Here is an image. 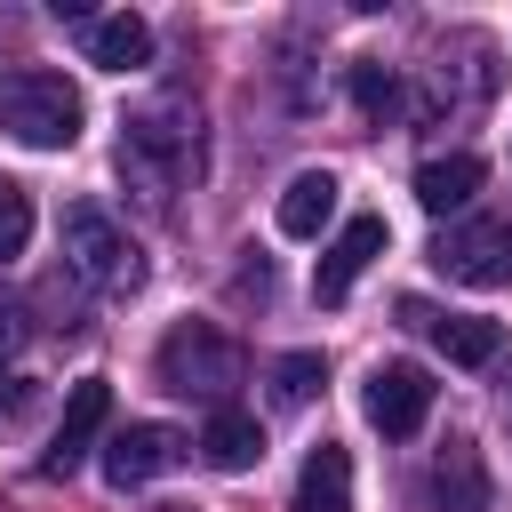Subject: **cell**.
Wrapping results in <instances>:
<instances>
[{
  "instance_id": "2",
  "label": "cell",
  "mask_w": 512,
  "mask_h": 512,
  "mask_svg": "<svg viewBox=\"0 0 512 512\" xmlns=\"http://www.w3.org/2000/svg\"><path fill=\"white\" fill-rule=\"evenodd\" d=\"M120 168H136L152 184V200H168L184 176H200V112L184 104H144L120 136Z\"/></svg>"
},
{
  "instance_id": "7",
  "label": "cell",
  "mask_w": 512,
  "mask_h": 512,
  "mask_svg": "<svg viewBox=\"0 0 512 512\" xmlns=\"http://www.w3.org/2000/svg\"><path fill=\"white\" fill-rule=\"evenodd\" d=\"M400 320H408V328H424L456 368H488V360L504 352V328H496V320H480V312H432L424 296H400Z\"/></svg>"
},
{
  "instance_id": "5",
  "label": "cell",
  "mask_w": 512,
  "mask_h": 512,
  "mask_svg": "<svg viewBox=\"0 0 512 512\" xmlns=\"http://www.w3.org/2000/svg\"><path fill=\"white\" fill-rule=\"evenodd\" d=\"M432 264L464 288H512V224L504 216H464L432 240Z\"/></svg>"
},
{
  "instance_id": "11",
  "label": "cell",
  "mask_w": 512,
  "mask_h": 512,
  "mask_svg": "<svg viewBox=\"0 0 512 512\" xmlns=\"http://www.w3.org/2000/svg\"><path fill=\"white\" fill-rule=\"evenodd\" d=\"M80 48H88V64H104V72H136V64H152V24L144 16H88L80 24Z\"/></svg>"
},
{
  "instance_id": "8",
  "label": "cell",
  "mask_w": 512,
  "mask_h": 512,
  "mask_svg": "<svg viewBox=\"0 0 512 512\" xmlns=\"http://www.w3.org/2000/svg\"><path fill=\"white\" fill-rule=\"evenodd\" d=\"M104 416H112V384H104V376H80L72 400H64V424H56L48 456H40V472H48V480H72L80 456H88V440L104 432Z\"/></svg>"
},
{
  "instance_id": "10",
  "label": "cell",
  "mask_w": 512,
  "mask_h": 512,
  "mask_svg": "<svg viewBox=\"0 0 512 512\" xmlns=\"http://www.w3.org/2000/svg\"><path fill=\"white\" fill-rule=\"evenodd\" d=\"M376 256H384V216H352V224H344V232H336V240L320 248L312 296H320V304H336V296H344V288H352V280H360V272H368Z\"/></svg>"
},
{
  "instance_id": "9",
  "label": "cell",
  "mask_w": 512,
  "mask_h": 512,
  "mask_svg": "<svg viewBox=\"0 0 512 512\" xmlns=\"http://www.w3.org/2000/svg\"><path fill=\"white\" fill-rule=\"evenodd\" d=\"M168 464H184V432H176V424H128V432H112V448H104V480H112V488H144V480H160Z\"/></svg>"
},
{
  "instance_id": "13",
  "label": "cell",
  "mask_w": 512,
  "mask_h": 512,
  "mask_svg": "<svg viewBox=\"0 0 512 512\" xmlns=\"http://www.w3.org/2000/svg\"><path fill=\"white\" fill-rule=\"evenodd\" d=\"M296 512H352V456L336 440H320L304 456V480H296Z\"/></svg>"
},
{
  "instance_id": "12",
  "label": "cell",
  "mask_w": 512,
  "mask_h": 512,
  "mask_svg": "<svg viewBox=\"0 0 512 512\" xmlns=\"http://www.w3.org/2000/svg\"><path fill=\"white\" fill-rule=\"evenodd\" d=\"M432 504L440 512H488V464L472 440H448L432 456Z\"/></svg>"
},
{
  "instance_id": "18",
  "label": "cell",
  "mask_w": 512,
  "mask_h": 512,
  "mask_svg": "<svg viewBox=\"0 0 512 512\" xmlns=\"http://www.w3.org/2000/svg\"><path fill=\"white\" fill-rule=\"evenodd\" d=\"M352 104H360L368 120H392V112H400V80H392L384 64H352Z\"/></svg>"
},
{
  "instance_id": "3",
  "label": "cell",
  "mask_w": 512,
  "mask_h": 512,
  "mask_svg": "<svg viewBox=\"0 0 512 512\" xmlns=\"http://www.w3.org/2000/svg\"><path fill=\"white\" fill-rule=\"evenodd\" d=\"M240 376H248V352H240V336H224L216 320H184V328L160 336V384H168V392L224 400Z\"/></svg>"
},
{
  "instance_id": "21",
  "label": "cell",
  "mask_w": 512,
  "mask_h": 512,
  "mask_svg": "<svg viewBox=\"0 0 512 512\" xmlns=\"http://www.w3.org/2000/svg\"><path fill=\"white\" fill-rule=\"evenodd\" d=\"M16 336H24V312H16V304H0V352H8Z\"/></svg>"
},
{
  "instance_id": "4",
  "label": "cell",
  "mask_w": 512,
  "mask_h": 512,
  "mask_svg": "<svg viewBox=\"0 0 512 512\" xmlns=\"http://www.w3.org/2000/svg\"><path fill=\"white\" fill-rule=\"evenodd\" d=\"M64 264H72V280L80 288H96V296H128L136 280H144V256H136V240L104 216V208H64Z\"/></svg>"
},
{
  "instance_id": "14",
  "label": "cell",
  "mask_w": 512,
  "mask_h": 512,
  "mask_svg": "<svg viewBox=\"0 0 512 512\" xmlns=\"http://www.w3.org/2000/svg\"><path fill=\"white\" fill-rule=\"evenodd\" d=\"M480 176H488V168H480L472 152H448V160H424V168H416V200H424L432 216H456V208H464V200L480 192Z\"/></svg>"
},
{
  "instance_id": "19",
  "label": "cell",
  "mask_w": 512,
  "mask_h": 512,
  "mask_svg": "<svg viewBox=\"0 0 512 512\" xmlns=\"http://www.w3.org/2000/svg\"><path fill=\"white\" fill-rule=\"evenodd\" d=\"M24 240H32V192L0 176V264H8V256H24Z\"/></svg>"
},
{
  "instance_id": "16",
  "label": "cell",
  "mask_w": 512,
  "mask_h": 512,
  "mask_svg": "<svg viewBox=\"0 0 512 512\" xmlns=\"http://www.w3.org/2000/svg\"><path fill=\"white\" fill-rule=\"evenodd\" d=\"M200 448H208V464H216V472H248V464L264 456V432H256V416L216 408V416H208V432H200Z\"/></svg>"
},
{
  "instance_id": "20",
  "label": "cell",
  "mask_w": 512,
  "mask_h": 512,
  "mask_svg": "<svg viewBox=\"0 0 512 512\" xmlns=\"http://www.w3.org/2000/svg\"><path fill=\"white\" fill-rule=\"evenodd\" d=\"M24 408V376H0V416H16Z\"/></svg>"
},
{
  "instance_id": "6",
  "label": "cell",
  "mask_w": 512,
  "mask_h": 512,
  "mask_svg": "<svg viewBox=\"0 0 512 512\" xmlns=\"http://www.w3.org/2000/svg\"><path fill=\"white\" fill-rule=\"evenodd\" d=\"M360 408H368V424L376 432H416L424 416H432V376L416 368V360H376L368 368V384H360Z\"/></svg>"
},
{
  "instance_id": "17",
  "label": "cell",
  "mask_w": 512,
  "mask_h": 512,
  "mask_svg": "<svg viewBox=\"0 0 512 512\" xmlns=\"http://www.w3.org/2000/svg\"><path fill=\"white\" fill-rule=\"evenodd\" d=\"M320 384H328L320 352H288V360H272V400H280V408H304Z\"/></svg>"
},
{
  "instance_id": "15",
  "label": "cell",
  "mask_w": 512,
  "mask_h": 512,
  "mask_svg": "<svg viewBox=\"0 0 512 512\" xmlns=\"http://www.w3.org/2000/svg\"><path fill=\"white\" fill-rule=\"evenodd\" d=\"M328 216H336V176H328V168H304V176L280 192V232H288V240H320Z\"/></svg>"
},
{
  "instance_id": "1",
  "label": "cell",
  "mask_w": 512,
  "mask_h": 512,
  "mask_svg": "<svg viewBox=\"0 0 512 512\" xmlns=\"http://www.w3.org/2000/svg\"><path fill=\"white\" fill-rule=\"evenodd\" d=\"M80 120H88V104L64 72H32V64L0 72V136H16L24 152H72Z\"/></svg>"
}]
</instances>
